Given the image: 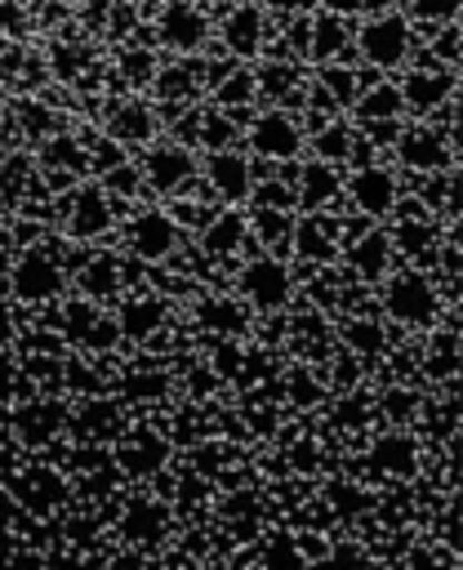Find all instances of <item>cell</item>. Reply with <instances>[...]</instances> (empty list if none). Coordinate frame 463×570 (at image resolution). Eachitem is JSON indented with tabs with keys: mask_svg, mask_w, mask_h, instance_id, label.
<instances>
[{
	"mask_svg": "<svg viewBox=\"0 0 463 570\" xmlns=\"http://www.w3.org/2000/svg\"><path fill=\"white\" fill-rule=\"evenodd\" d=\"M329 570H356V561H347V557H338V561H329Z\"/></svg>",
	"mask_w": 463,
	"mask_h": 570,
	"instance_id": "cell-2",
	"label": "cell"
},
{
	"mask_svg": "<svg viewBox=\"0 0 463 570\" xmlns=\"http://www.w3.org/2000/svg\"><path fill=\"white\" fill-rule=\"evenodd\" d=\"M263 570H303V557L294 552V543H289V539H276V543H272V552L263 557Z\"/></svg>",
	"mask_w": 463,
	"mask_h": 570,
	"instance_id": "cell-1",
	"label": "cell"
}]
</instances>
